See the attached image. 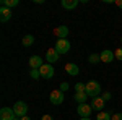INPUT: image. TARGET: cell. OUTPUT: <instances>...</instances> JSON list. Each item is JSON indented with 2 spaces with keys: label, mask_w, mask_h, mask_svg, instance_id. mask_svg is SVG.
Instances as JSON below:
<instances>
[{
  "label": "cell",
  "mask_w": 122,
  "mask_h": 120,
  "mask_svg": "<svg viewBox=\"0 0 122 120\" xmlns=\"http://www.w3.org/2000/svg\"><path fill=\"white\" fill-rule=\"evenodd\" d=\"M96 120H112V115L109 114V112H99L98 114V117H96Z\"/></svg>",
  "instance_id": "obj_19"
},
{
  "label": "cell",
  "mask_w": 122,
  "mask_h": 120,
  "mask_svg": "<svg viewBox=\"0 0 122 120\" xmlns=\"http://www.w3.org/2000/svg\"><path fill=\"white\" fill-rule=\"evenodd\" d=\"M73 101L78 102V104H86V102H88V94H86V92H75Z\"/></svg>",
  "instance_id": "obj_15"
},
{
  "label": "cell",
  "mask_w": 122,
  "mask_h": 120,
  "mask_svg": "<svg viewBox=\"0 0 122 120\" xmlns=\"http://www.w3.org/2000/svg\"><path fill=\"white\" fill-rule=\"evenodd\" d=\"M86 89V84L85 83H76L75 84V92H85Z\"/></svg>",
  "instance_id": "obj_21"
},
{
  "label": "cell",
  "mask_w": 122,
  "mask_h": 120,
  "mask_svg": "<svg viewBox=\"0 0 122 120\" xmlns=\"http://www.w3.org/2000/svg\"><path fill=\"white\" fill-rule=\"evenodd\" d=\"M10 19H11V10L2 7V8H0V21H2V23H7Z\"/></svg>",
  "instance_id": "obj_11"
},
{
  "label": "cell",
  "mask_w": 122,
  "mask_h": 120,
  "mask_svg": "<svg viewBox=\"0 0 122 120\" xmlns=\"http://www.w3.org/2000/svg\"><path fill=\"white\" fill-rule=\"evenodd\" d=\"M80 120H91V119H90V117H81Z\"/></svg>",
  "instance_id": "obj_30"
},
{
  "label": "cell",
  "mask_w": 122,
  "mask_h": 120,
  "mask_svg": "<svg viewBox=\"0 0 122 120\" xmlns=\"http://www.w3.org/2000/svg\"><path fill=\"white\" fill-rule=\"evenodd\" d=\"M39 72H41V78L51 80V78L54 76V67H52L51 63H44L41 68H39Z\"/></svg>",
  "instance_id": "obj_5"
},
{
  "label": "cell",
  "mask_w": 122,
  "mask_h": 120,
  "mask_svg": "<svg viewBox=\"0 0 122 120\" xmlns=\"http://www.w3.org/2000/svg\"><path fill=\"white\" fill-rule=\"evenodd\" d=\"M15 117L16 115H15L13 109H10V107H2L0 109V120H13Z\"/></svg>",
  "instance_id": "obj_7"
},
{
  "label": "cell",
  "mask_w": 122,
  "mask_h": 120,
  "mask_svg": "<svg viewBox=\"0 0 122 120\" xmlns=\"http://www.w3.org/2000/svg\"><path fill=\"white\" fill-rule=\"evenodd\" d=\"M114 55L117 60H122V49H117V50H114Z\"/></svg>",
  "instance_id": "obj_23"
},
{
  "label": "cell",
  "mask_w": 122,
  "mask_h": 120,
  "mask_svg": "<svg viewBox=\"0 0 122 120\" xmlns=\"http://www.w3.org/2000/svg\"><path fill=\"white\" fill-rule=\"evenodd\" d=\"M116 5H117V7L122 10V0H116Z\"/></svg>",
  "instance_id": "obj_28"
},
{
  "label": "cell",
  "mask_w": 122,
  "mask_h": 120,
  "mask_svg": "<svg viewBox=\"0 0 122 120\" xmlns=\"http://www.w3.org/2000/svg\"><path fill=\"white\" fill-rule=\"evenodd\" d=\"M46 60H47V63H56L59 60V52L56 49H49L46 52Z\"/></svg>",
  "instance_id": "obj_10"
},
{
  "label": "cell",
  "mask_w": 122,
  "mask_h": 120,
  "mask_svg": "<svg viewBox=\"0 0 122 120\" xmlns=\"http://www.w3.org/2000/svg\"><path fill=\"white\" fill-rule=\"evenodd\" d=\"M18 0H2V7H5V8H13V7H18Z\"/></svg>",
  "instance_id": "obj_18"
},
{
  "label": "cell",
  "mask_w": 122,
  "mask_h": 120,
  "mask_svg": "<svg viewBox=\"0 0 122 120\" xmlns=\"http://www.w3.org/2000/svg\"><path fill=\"white\" fill-rule=\"evenodd\" d=\"M121 44H122V39H121Z\"/></svg>",
  "instance_id": "obj_32"
},
{
  "label": "cell",
  "mask_w": 122,
  "mask_h": 120,
  "mask_svg": "<svg viewBox=\"0 0 122 120\" xmlns=\"http://www.w3.org/2000/svg\"><path fill=\"white\" fill-rule=\"evenodd\" d=\"M101 97H103L104 101H109V99H111V92H104V94L101 96Z\"/></svg>",
  "instance_id": "obj_26"
},
{
  "label": "cell",
  "mask_w": 122,
  "mask_h": 120,
  "mask_svg": "<svg viewBox=\"0 0 122 120\" xmlns=\"http://www.w3.org/2000/svg\"><path fill=\"white\" fill-rule=\"evenodd\" d=\"M99 57H101V62H104V63H111V62H114V58H116L114 52H112V50H109V49L103 50V52L99 54Z\"/></svg>",
  "instance_id": "obj_9"
},
{
  "label": "cell",
  "mask_w": 122,
  "mask_h": 120,
  "mask_svg": "<svg viewBox=\"0 0 122 120\" xmlns=\"http://www.w3.org/2000/svg\"><path fill=\"white\" fill-rule=\"evenodd\" d=\"M54 34H56L59 39H65L67 34H68V28H67V26H57V28L54 29Z\"/></svg>",
  "instance_id": "obj_13"
},
{
  "label": "cell",
  "mask_w": 122,
  "mask_h": 120,
  "mask_svg": "<svg viewBox=\"0 0 122 120\" xmlns=\"http://www.w3.org/2000/svg\"><path fill=\"white\" fill-rule=\"evenodd\" d=\"M65 72L70 75V76H76V75L80 73V68H78V65H75V63H67Z\"/></svg>",
  "instance_id": "obj_14"
},
{
  "label": "cell",
  "mask_w": 122,
  "mask_h": 120,
  "mask_svg": "<svg viewBox=\"0 0 122 120\" xmlns=\"http://www.w3.org/2000/svg\"><path fill=\"white\" fill-rule=\"evenodd\" d=\"M21 44H23V47H29V46H33V44H34V36H33V34H26V36L23 37Z\"/></svg>",
  "instance_id": "obj_17"
},
{
  "label": "cell",
  "mask_w": 122,
  "mask_h": 120,
  "mask_svg": "<svg viewBox=\"0 0 122 120\" xmlns=\"http://www.w3.org/2000/svg\"><path fill=\"white\" fill-rule=\"evenodd\" d=\"M54 49L59 52V55H60V54H62V55L67 54V52L70 50V42H68V39H57Z\"/></svg>",
  "instance_id": "obj_4"
},
{
  "label": "cell",
  "mask_w": 122,
  "mask_h": 120,
  "mask_svg": "<svg viewBox=\"0 0 122 120\" xmlns=\"http://www.w3.org/2000/svg\"><path fill=\"white\" fill-rule=\"evenodd\" d=\"M11 109H13V112H15V115L21 119V117H25V115L28 114V104L23 102V101H16L15 104H13Z\"/></svg>",
  "instance_id": "obj_2"
},
{
  "label": "cell",
  "mask_w": 122,
  "mask_h": 120,
  "mask_svg": "<svg viewBox=\"0 0 122 120\" xmlns=\"http://www.w3.org/2000/svg\"><path fill=\"white\" fill-rule=\"evenodd\" d=\"M112 120H122V112H119V114H114V115H112Z\"/></svg>",
  "instance_id": "obj_25"
},
{
  "label": "cell",
  "mask_w": 122,
  "mask_h": 120,
  "mask_svg": "<svg viewBox=\"0 0 122 120\" xmlns=\"http://www.w3.org/2000/svg\"><path fill=\"white\" fill-rule=\"evenodd\" d=\"M13 120H21V119H20V117H15V119H13Z\"/></svg>",
  "instance_id": "obj_31"
},
{
  "label": "cell",
  "mask_w": 122,
  "mask_h": 120,
  "mask_svg": "<svg viewBox=\"0 0 122 120\" xmlns=\"http://www.w3.org/2000/svg\"><path fill=\"white\" fill-rule=\"evenodd\" d=\"M42 65H44V62H42V58L39 55L29 57V67H31V70H39Z\"/></svg>",
  "instance_id": "obj_8"
},
{
  "label": "cell",
  "mask_w": 122,
  "mask_h": 120,
  "mask_svg": "<svg viewBox=\"0 0 122 120\" xmlns=\"http://www.w3.org/2000/svg\"><path fill=\"white\" fill-rule=\"evenodd\" d=\"M85 92L88 94V97H98L99 94H101V84L98 83L96 80H91V81H88L86 83V89H85Z\"/></svg>",
  "instance_id": "obj_1"
},
{
  "label": "cell",
  "mask_w": 122,
  "mask_h": 120,
  "mask_svg": "<svg viewBox=\"0 0 122 120\" xmlns=\"http://www.w3.org/2000/svg\"><path fill=\"white\" fill-rule=\"evenodd\" d=\"M88 60H90V63H99L101 62V57L98 55V54H91V55L88 57Z\"/></svg>",
  "instance_id": "obj_20"
},
{
  "label": "cell",
  "mask_w": 122,
  "mask_h": 120,
  "mask_svg": "<svg viewBox=\"0 0 122 120\" xmlns=\"http://www.w3.org/2000/svg\"><path fill=\"white\" fill-rule=\"evenodd\" d=\"M41 120H54V117H52V115H49V114H46V115H42V117H41Z\"/></svg>",
  "instance_id": "obj_27"
},
{
  "label": "cell",
  "mask_w": 122,
  "mask_h": 120,
  "mask_svg": "<svg viewBox=\"0 0 122 120\" xmlns=\"http://www.w3.org/2000/svg\"><path fill=\"white\" fill-rule=\"evenodd\" d=\"M78 5V0H62V8L65 10H73Z\"/></svg>",
  "instance_id": "obj_16"
},
{
  "label": "cell",
  "mask_w": 122,
  "mask_h": 120,
  "mask_svg": "<svg viewBox=\"0 0 122 120\" xmlns=\"http://www.w3.org/2000/svg\"><path fill=\"white\" fill-rule=\"evenodd\" d=\"M91 110H93V107L90 104H78V107H76V112L80 117H90Z\"/></svg>",
  "instance_id": "obj_6"
},
{
  "label": "cell",
  "mask_w": 122,
  "mask_h": 120,
  "mask_svg": "<svg viewBox=\"0 0 122 120\" xmlns=\"http://www.w3.org/2000/svg\"><path fill=\"white\" fill-rule=\"evenodd\" d=\"M104 99L103 97H99V96H98V97H94L93 99V102H91V107H93V110H98V112H101L103 110V107H104Z\"/></svg>",
  "instance_id": "obj_12"
},
{
  "label": "cell",
  "mask_w": 122,
  "mask_h": 120,
  "mask_svg": "<svg viewBox=\"0 0 122 120\" xmlns=\"http://www.w3.org/2000/svg\"><path fill=\"white\" fill-rule=\"evenodd\" d=\"M64 92L60 91V89H54V91H51L49 94V101L51 104H54V106H60V104H64Z\"/></svg>",
  "instance_id": "obj_3"
},
{
  "label": "cell",
  "mask_w": 122,
  "mask_h": 120,
  "mask_svg": "<svg viewBox=\"0 0 122 120\" xmlns=\"http://www.w3.org/2000/svg\"><path fill=\"white\" fill-rule=\"evenodd\" d=\"M68 88H70V84H68V83H62V84H60V91H62V92L67 91Z\"/></svg>",
  "instance_id": "obj_24"
},
{
  "label": "cell",
  "mask_w": 122,
  "mask_h": 120,
  "mask_svg": "<svg viewBox=\"0 0 122 120\" xmlns=\"http://www.w3.org/2000/svg\"><path fill=\"white\" fill-rule=\"evenodd\" d=\"M21 120H31V119H29V117H26V115H25V117H21Z\"/></svg>",
  "instance_id": "obj_29"
},
{
  "label": "cell",
  "mask_w": 122,
  "mask_h": 120,
  "mask_svg": "<svg viewBox=\"0 0 122 120\" xmlns=\"http://www.w3.org/2000/svg\"><path fill=\"white\" fill-rule=\"evenodd\" d=\"M31 78H34V80H39V78H41V72H39V70H31Z\"/></svg>",
  "instance_id": "obj_22"
}]
</instances>
